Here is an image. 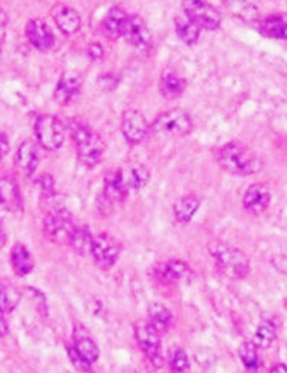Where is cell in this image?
Returning <instances> with one entry per match:
<instances>
[{
	"instance_id": "cell-1",
	"label": "cell",
	"mask_w": 287,
	"mask_h": 373,
	"mask_svg": "<svg viewBox=\"0 0 287 373\" xmlns=\"http://www.w3.org/2000/svg\"><path fill=\"white\" fill-rule=\"evenodd\" d=\"M217 163L224 171L237 177L254 175L263 168L261 158L240 142H229L220 147Z\"/></svg>"
},
{
	"instance_id": "cell-2",
	"label": "cell",
	"mask_w": 287,
	"mask_h": 373,
	"mask_svg": "<svg viewBox=\"0 0 287 373\" xmlns=\"http://www.w3.org/2000/svg\"><path fill=\"white\" fill-rule=\"evenodd\" d=\"M69 131L76 146L80 162L90 168L99 165L105 151L103 138L90 124L77 117L69 121Z\"/></svg>"
},
{
	"instance_id": "cell-3",
	"label": "cell",
	"mask_w": 287,
	"mask_h": 373,
	"mask_svg": "<svg viewBox=\"0 0 287 373\" xmlns=\"http://www.w3.org/2000/svg\"><path fill=\"white\" fill-rule=\"evenodd\" d=\"M209 255L217 270L231 279H244L251 271L247 255L234 245L215 240L208 245Z\"/></svg>"
},
{
	"instance_id": "cell-4",
	"label": "cell",
	"mask_w": 287,
	"mask_h": 373,
	"mask_svg": "<svg viewBox=\"0 0 287 373\" xmlns=\"http://www.w3.org/2000/svg\"><path fill=\"white\" fill-rule=\"evenodd\" d=\"M192 129V117L186 111L180 108H174L158 115L151 124V132L163 138H181L190 134Z\"/></svg>"
},
{
	"instance_id": "cell-5",
	"label": "cell",
	"mask_w": 287,
	"mask_h": 373,
	"mask_svg": "<svg viewBox=\"0 0 287 373\" xmlns=\"http://www.w3.org/2000/svg\"><path fill=\"white\" fill-rule=\"evenodd\" d=\"M75 228L72 213L64 207L52 209L43 219V233L54 244H67Z\"/></svg>"
},
{
	"instance_id": "cell-6",
	"label": "cell",
	"mask_w": 287,
	"mask_h": 373,
	"mask_svg": "<svg viewBox=\"0 0 287 373\" xmlns=\"http://www.w3.org/2000/svg\"><path fill=\"white\" fill-rule=\"evenodd\" d=\"M37 141L48 151L58 150L65 141V127L57 116L42 115L36 121Z\"/></svg>"
},
{
	"instance_id": "cell-7",
	"label": "cell",
	"mask_w": 287,
	"mask_h": 373,
	"mask_svg": "<svg viewBox=\"0 0 287 373\" xmlns=\"http://www.w3.org/2000/svg\"><path fill=\"white\" fill-rule=\"evenodd\" d=\"M135 338L147 359L151 361V364L157 368L162 367L163 355L161 347V335L148 321H139L135 325Z\"/></svg>"
},
{
	"instance_id": "cell-8",
	"label": "cell",
	"mask_w": 287,
	"mask_h": 373,
	"mask_svg": "<svg viewBox=\"0 0 287 373\" xmlns=\"http://www.w3.org/2000/svg\"><path fill=\"white\" fill-rule=\"evenodd\" d=\"M120 252L121 248L114 236L108 233H100L93 237L91 255L99 267L104 270L114 267L115 263L118 261Z\"/></svg>"
},
{
	"instance_id": "cell-9",
	"label": "cell",
	"mask_w": 287,
	"mask_h": 373,
	"mask_svg": "<svg viewBox=\"0 0 287 373\" xmlns=\"http://www.w3.org/2000/svg\"><path fill=\"white\" fill-rule=\"evenodd\" d=\"M183 13L204 30H216L222 25V15L207 1L189 0L183 3Z\"/></svg>"
},
{
	"instance_id": "cell-10",
	"label": "cell",
	"mask_w": 287,
	"mask_h": 373,
	"mask_svg": "<svg viewBox=\"0 0 287 373\" xmlns=\"http://www.w3.org/2000/svg\"><path fill=\"white\" fill-rule=\"evenodd\" d=\"M121 132L130 144L144 143L151 132L146 117L136 109H127L121 119Z\"/></svg>"
},
{
	"instance_id": "cell-11",
	"label": "cell",
	"mask_w": 287,
	"mask_h": 373,
	"mask_svg": "<svg viewBox=\"0 0 287 373\" xmlns=\"http://www.w3.org/2000/svg\"><path fill=\"white\" fill-rule=\"evenodd\" d=\"M123 37L134 48L148 52L153 48V36L146 25L144 18L139 15H130Z\"/></svg>"
},
{
	"instance_id": "cell-12",
	"label": "cell",
	"mask_w": 287,
	"mask_h": 373,
	"mask_svg": "<svg viewBox=\"0 0 287 373\" xmlns=\"http://www.w3.org/2000/svg\"><path fill=\"white\" fill-rule=\"evenodd\" d=\"M270 202H271V192L263 183H254L248 186L246 193L242 198L244 210L254 216H258L266 212L270 206Z\"/></svg>"
},
{
	"instance_id": "cell-13",
	"label": "cell",
	"mask_w": 287,
	"mask_h": 373,
	"mask_svg": "<svg viewBox=\"0 0 287 373\" xmlns=\"http://www.w3.org/2000/svg\"><path fill=\"white\" fill-rule=\"evenodd\" d=\"M158 279L165 283H180L192 276V269L180 259H170L157 267Z\"/></svg>"
},
{
	"instance_id": "cell-14",
	"label": "cell",
	"mask_w": 287,
	"mask_h": 373,
	"mask_svg": "<svg viewBox=\"0 0 287 373\" xmlns=\"http://www.w3.org/2000/svg\"><path fill=\"white\" fill-rule=\"evenodd\" d=\"M27 39L40 52H46L54 46V36L52 28L42 19H30L26 26Z\"/></svg>"
},
{
	"instance_id": "cell-15",
	"label": "cell",
	"mask_w": 287,
	"mask_h": 373,
	"mask_svg": "<svg viewBox=\"0 0 287 373\" xmlns=\"http://www.w3.org/2000/svg\"><path fill=\"white\" fill-rule=\"evenodd\" d=\"M52 18L55 25L66 36H73L81 28V18L79 13L75 9L63 3L55 4L53 7Z\"/></svg>"
},
{
	"instance_id": "cell-16",
	"label": "cell",
	"mask_w": 287,
	"mask_h": 373,
	"mask_svg": "<svg viewBox=\"0 0 287 373\" xmlns=\"http://www.w3.org/2000/svg\"><path fill=\"white\" fill-rule=\"evenodd\" d=\"M81 85L82 82H81L79 75L66 73L58 81L55 90H54L55 102L61 105H69L73 103L79 96Z\"/></svg>"
},
{
	"instance_id": "cell-17",
	"label": "cell",
	"mask_w": 287,
	"mask_h": 373,
	"mask_svg": "<svg viewBox=\"0 0 287 373\" xmlns=\"http://www.w3.org/2000/svg\"><path fill=\"white\" fill-rule=\"evenodd\" d=\"M38 150L34 142L26 141L19 146L15 155V165L23 174H26L27 177L36 173L38 168Z\"/></svg>"
},
{
	"instance_id": "cell-18",
	"label": "cell",
	"mask_w": 287,
	"mask_h": 373,
	"mask_svg": "<svg viewBox=\"0 0 287 373\" xmlns=\"http://www.w3.org/2000/svg\"><path fill=\"white\" fill-rule=\"evenodd\" d=\"M73 340H75V347L77 349V352L82 357H85L91 364L97 361L100 350L85 326L80 323L75 326Z\"/></svg>"
},
{
	"instance_id": "cell-19",
	"label": "cell",
	"mask_w": 287,
	"mask_h": 373,
	"mask_svg": "<svg viewBox=\"0 0 287 373\" xmlns=\"http://www.w3.org/2000/svg\"><path fill=\"white\" fill-rule=\"evenodd\" d=\"M0 205L11 212L22 210L23 201L16 180L11 177L0 178Z\"/></svg>"
},
{
	"instance_id": "cell-20",
	"label": "cell",
	"mask_w": 287,
	"mask_h": 373,
	"mask_svg": "<svg viewBox=\"0 0 287 373\" xmlns=\"http://www.w3.org/2000/svg\"><path fill=\"white\" fill-rule=\"evenodd\" d=\"M129 188L126 186L124 180L121 178L120 170H117L105 177L104 192L103 198L105 204H114V202H123L127 198Z\"/></svg>"
},
{
	"instance_id": "cell-21",
	"label": "cell",
	"mask_w": 287,
	"mask_h": 373,
	"mask_svg": "<svg viewBox=\"0 0 287 373\" xmlns=\"http://www.w3.org/2000/svg\"><path fill=\"white\" fill-rule=\"evenodd\" d=\"M129 13L120 7H112L103 21V31L108 38L119 39L123 37L126 25L129 21Z\"/></svg>"
},
{
	"instance_id": "cell-22",
	"label": "cell",
	"mask_w": 287,
	"mask_h": 373,
	"mask_svg": "<svg viewBox=\"0 0 287 373\" xmlns=\"http://www.w3.org/2000/svg\"><path fill=\"white\" fill-rule=\"evenodd\" d=\"M258 30L264 37L287 40L286 13H271L266 16L259 22Z\"/></svg>"
},
{
	"instance_id": "cell-23",
	"label": "cell",
	"mask_w": 287,
	"mask_h": 373,
	"mask_svg": "<svg viewBox=\"0 0 287 373\" xmlns=\"http://www.w3.org/2000/svg\"><path fill=\"white\" fill-rule=\"evenodd\" d=\"M120 174L129 190L142 189L150 180V170L138 162L127 163L124 168H120Z\"/></svg>"
},
{
	"instance_id": "cell-24",
	"label": "cell",
	"mask_w": 287,
	"mask_h": 373,
	"mask_svg": "<svg viewBox=\"0 0 287 373\" xmlns=\"http://www.w3.org/2000/svg\"><path fill=\"white\" fill-rule=\"evenodd\" d=\"M186 90V80L177 72L166 69L161 76V93L165 99H177Z\"/></svg>"
},
{
	"instance_id": "cell-25",
	"label": "cell",
	"mask_w": 287,
	"mask_h": 373,
	"mask_svg": "<svg viewBox=\"0 0 287 373\" xmlns=\"http://www.w3.org/2000/svg\"><path fill=\"white\" fill-rule=\"evenodd\" d=\"M11 266L18 276H26L34 270V259L27 251L26 247L21 243H16L11 249Z\"/></svg>"
},
{
	"instance_id": "cell-26",
	"label": "cell",
	"mask_w": 287,
	"mask_h": 373,
	"mask_svg": "<svg viewBox=\"0 0 287 373\" xmlns=\"http://www.w3.org/2000/svg\"><path fill=\"white\" fill-rule=\"evenodd\" d=\"M148 323L159 335H166L173 323V315L170 310L162 303H153L148 308Z\"/></svg>"
},
{
	"instance_id": "cell-27",
	"label": "cell",
	"mask_w": 287,
	"mask_h": 373,
	"mask_svg": "<svg viewBox=\"0 0 287 373\" xmlns=\"http://www.w3.org/2000/svg\"><path fill=\"white\" fill-rule=\"evenodd\" d=\"M200 200L197 198L196 195L193 194H188V195H183L180 197L175 202H174V216L175 219L178 220L180 222L186 224L190 220L195 217V215L200 207Z\"/></svg>"
},
{
	"instance_id": "cell-28",
	"label": "cell",
	"mask_w": 287,
	"mask_h": 373,
	"mask_svg": "<svg viewBox=\"0 0 287 373\" xmlns=\"http://www.w3.org/2000/svg\"><path fill=\"white\" fill-rule=\"evenodd\" d=\"M93 237L94 236H92L91 229L87 225H76L67 244L76 254L88 255L91 254Z\"/></svg>"
},
{
	"instance_id": "cell-29",
	"label": "cell",
	"mask_w": 287,
	"mask_h": 373,
	"mask_svg": "<svg viewBox=\"0 0 287 373\" xmlns=\"http://www.w3.org/2000/svg\"><path fill=\"white\" fill-rule=\"evenodd\" d=\"M174 25H175V31L177 36L183 40L185 45H195L198 38H200V27L197 26L196 23L189 19L185 13L183 15H178L174 19Z\"/></svg>"
},
{
	"instance_id": "cell-30",
	"label": "cell",
	"mask_w": 287,
	"mask_h": 373,
	"mask_svg": "<svg viewBox=\"0 0 287 373\" xmlns=\"http://www.w3.org/2000/svg\"><path fill=\"white\" fill-rule=\"evenodd\" d=\"M21 302V293L19 290L10 283L4 282L0 284V310L4 314H10L18 308Z\"/></svg>"
},
{
	"instance_id": "cell-31",
	"label": "cell",
	"mask_w": 287,
	"mask_h": 373,
	"mask_svg": "<svg viewBox=\"0 0 287 373\" xmlns=\"http://www.w3.org/2000/svg\"><path fill=\"white\" fill-rule=\"evenodd\" d=\"M276 337V326L271 320H261L255 332L254 342L258 349H267L271 347Z\"/></svg>"
},
{
	"instance_id": "cell-32",
	"label": "cell",
	"mask_w": 287,
	"mask_h": 373,
	"mask_svg": "<svg viewBox=\"0 0 287 373\" xmlns=\"http://www.w3.org/2000/svg\"><path fill=\"white\" fill-rule=\"evenodd\" d=\"M239 356L248 372H256L258 368V347L254 341H244L239 349Z\"/></svg>"
},
{
	"instance_id": "cell-33",
	"label": "cell",
	"mask_w": 287,
	"mask_h": 373,
	"mask_svg": "<svg viewBox=\"0 0 287 373\" xmlns=\"http://www.w3.org/2000/svg\"><path fill=\"white\" fill-rule=\"evenodd\" d=\"M170 368L173 373H186L189 371V359L183 349L174 350L170 361Z\"/></svg>"
},
{
	"instance_id": "cell-34",
	"label": "cell",
	"mask_w": 287,
	"mask_h": 373,
	"mask_svg": "<svg viewBox=\"0 0 287 373\" xmlns=\"http://www.w3.org/2000/svg\"><path fill=\"white\" fill-rule=\"evenodd\" d=\"M231 10V13H235L237 16H240L244 21H251L254 19V16L256 18V7L254 4L249 3H229L227 4Z\"/></svg>"
},
{
	"instance_id": "cell-35",
	"label": "cell",
	"mask_w": 287,
	"mask_h": 373,
	"mask_svg": "<svg viewBox=\"0 0 287 373\" xmlns=\"http://www.w3.org/2000/svg\"><path fill=\"white\" fill-rule=\"evenodd\" d=\"M67 356H69V360L72 362V365L81 373H91L92 372V364L90 361L87 360L85 357H82L77 352V349L75 347H67Z\"/></svg>"
},
{
	"instance_id": "cell-36",
	"label": "cell",
	"mask_w": 287,
	"mask_h": 373,
	"mask_svg": "<svg viewBox=\"0 0 287 373\" xmlns=\"http://www.w3.org/2000/svg\"><path fill=\"white\" fill-rule=\"evenodd\" d=\"M38 185H40V193L45 197H50L54 194V180H53L52 175L49 174L40 175L38 178Z\"/></svg>"
},
{
	"instance_id": "cell-37",
	"label": "cell",
	"mask_w": 287,
	"mask_h": 373,
	"mask_svg": "<svg viewBox=\"0 0 287 373\" xmlns=\"http://www.w3.org/2000/svg\"><path fill=\"white\" fill-rule=\"evenodd\" d=\"M88 53H90V57H92L93 60H100L104 55V50H103L102 45H99L96 42H93V43L90 45Z\"/></svg>"
},
{
	"instance_id": "cell-38",
	"label": "cell",
	"mask_w": 287,
	"mask_h": 373,
	"mask_svg": "<svg viewBox=\"0 0 287 373\" xmlns=\"http://www.w3.org/2000/svg\"><path fill=\"white\" fill-rule=\"evenodd\" d=\"M10 150V143H9V138L4 134H0V161L9 154Z\"/></svg>"
},
{
	"instance_id": "cell-39",
	"label": "cell",
	"mask_w": 287,
	"mask_h": 373,
	"mask_svg": "<svg viewBox=\"0 0 287 373\" xmlns=\"http://www.w3.org/2000/svg\"><path fill=\"white\" fill-rule=\"evenodd\" d=\"M9 335V325L4 318V313L0 310V337Z\"/></svg>"
},
{
	"instance_id": "cell-40",
	"label": "cell",
	"mask_w": 287,
	"mask_h": 373,
	"mask_svg": "<svg viewBox=\"0 0 287 373\" xmlns=\"http://www.w3.org/2000/svg\"><path fill=\"white\" fill-rule=\"evenodd\" d=\"M6 243H7V234H6V231L3 228V224L0 221V248H3Z\"/></svg>"
},
{
	"instance_id": "cell-41",
	"label": "cell",
	"mask_w": 287,
	"mask_h": 373,
	"mask_svg": "<svg viewBox=\"0 0 287 373\" xmlns=\"http://www.w3.org/2000/svg\"><path fill=\"white\" fill-rule=\"evenodd\" d=\"M270 373H287V367L285 364H276L271 368Z\"/></svg>"
},
{
	"instance_id": "cell-42",
	"label": "cell",
	"mask_w": 287,
	"mask_h": 373,
	"mask_svg": "<svg viewBox=\"0 0 287 373\" xmlns=\"http://www.w3.org/2000/svg\"><path fill=\"white\" fill-rule=\"evenodd\" d=\"M248 373H256V372H248Z\"/></svg>"
}]
</instances>
